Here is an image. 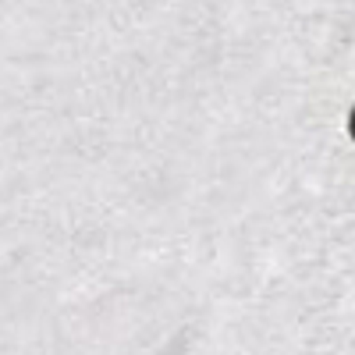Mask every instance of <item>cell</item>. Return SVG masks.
<instances>
[{
  "mask_svg": "<svg viewBox=\"0 0 355 355\" xmlns=\"http://www.w3.org/2000/svg\"><path fill=\"white\" fill-rule=\"evenodd\" d=\"M352 139H355V110H352Z\"/></svg>",
  "mask_w": 355,
  "mask_h": 355,
  "instance_id": "1",
  "label": "cell"
}]
</instances>
